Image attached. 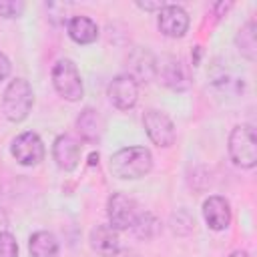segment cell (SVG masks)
Returning <instances> with one entry per match:
<instances>
[{"instance_id": "obj_17", "label": "cell", "mask_w": 257, "mask_h": 257, "mask_svg": "<svg viewBox=\"0 0 257 257\" xmlns=\"http://www.w3.org/2000/svg\"><path fill=\"white\" fill-rule=\"evenodd\" d=\"M235 44H237V50L241 56H245L249 62H253L257 58V26H255V20H247L237 36H235Z\"/></svg>"}, {"instance_id": "obj_15", "label": "cell", "mask_w": 257, "mask_h": 257, "mask_svg": "<svg viewBox=\"0 0 257 257\" xmlns=\"http://www.w3.org/2000/svg\"><path fill=\"white\" fill-rule=\"evenodd\" d=\"M90 247L102 257H112L118 251V231L112 229L108 223L106 225H96L90 231Z\"/></svg>"}, {"instance_id": "obj_10", "label": "cell", "mask_w": 257, "mask_h": 257, "mask_svg": "<svg viewBox=\"0 0 257 257\" xmlns=\"http://www.w3.org/2000/svg\"><path fill=\"white\" fill-rule=\"evenodd\" d=\"M82 147L72 135H58L52 143V157L62 171H74L80 161Z\"/></svg>"}, {"instance_id": "obj_18", "label": "cell", "mask_w": 257, "mask_h": 257, "mask_svg": "<svg viewBox=\"0 0 257 257\" xmlns=\"http://www.w3.org/2000/svg\"><path fill=\"white\" fill-rule=\"evenodd\" d=\"M28 251L32 257H56L58 255V241L48 231H36L28 239Z\"/></svg>"}, {"instance_id": "obj_1", "label": "cell", "mask_w": 257, "mask_h": 257, "mask_svg": "<svg viewBox=\"0 0 257 257\" xmlns=\"http://www.w3.org/2000/svg\"><path fill=\"white\" fill-rule=\"evenodd\" d=\"M151 169H153V155L147 147L141 145L118 149L110 157V173L122 181L141 179L149 175Z\"/></svg>"}, {"instance_id": "obj_13", "label": "cell", "mask_w": 257, "mask_h": 257, "mask_svg": "<svg viewBox=\"0 0 257 257\" xmlns=\"http://www.w3.org/2000/svg\"><path fill=\"white\" fill-rule=\"evenodd\" d=\"M157 74L161 82L173 90H185L189 86V76L183 66V62L175 56H165L161 62H157Z\"/></svg>"}, {"instance_id": "obj_5", "label": "cell", "mask_w": 257, "mask_h": 257, "mask_svg": "<svg viewBox=\"0 0 257 257\" xmlns=\"http://www.w3.org/2000/svg\"><path fill=\"white\" fill-rule=\"evenodd\" d=\"M139 205L133 197L124 195V193H112L106 201V217H108V225L116 231H126L135 225L137 217H139Z\"/></svg>"}, {"instance_id": "obj_14", "label": "cell", "mask_w": 257, "mask_h": 257, "mask_svg": "<svg viewBox=\"0 0 257 257\" xmlns=\"http://www.w3.org/2000/svg\"><path fill=\"white\" fill-rule=\"evenodd\" d=\"M76 131L84 143L96 145L104 133V120H102L100 112L90 106L82 108L80 114L76 116Z\"/></svg>"}, {"instance_id": "obj_25", "label": "cell", "mask_w": 257, "mask_h": 257, "mask_svg": "<svg viewBox=\"0 0 257 257\" xmlns=\"http://www.w3.org/2000/svg\"><path fill=\"white\" fill-rule=\"evenodd\" d=\"M112 257H137L133 251H128V249H122V251H116Z\"/></svg>"}, {"instance_id": "obj_11", "label": "cell", "mask_w": 257, "mask_h": 257, "mask_svg": "<svg viewBox=\"0 0 257 257\" xmlns=\"http://www.w3.org/2000/svg\"><path fill=\"white\" fill-rule=\"evenodd\" d=\"M203 217L209 229L213 231H225L231 225V205L225 197L211 195L203 203Z\"/></svg>"}, {"instance_id": "obj_3", "label": "cell", "mask_w": 257, "mask_h": 257, "mask_svg": "<svg viewBox=\"0 0 257 257\" xmlns=\"http://www.w3.org/2000/svg\"><path fill=\"white\" fill-rule=\"evenodd\" d=\"M227 151L231 161L241 169H253L257 165V139L255 128L251 124L233 126L227 143Z\"/></svg>"}, {"instance_id": "obj_12", "label": "cell", "mask_w": 257, "mask_h": 257, "mask_svg": "<svg viewBox=\"0 0 257 257\" xmlns=\"http://www.w3.org/2000/svg\"><path fill=\"white\" fill-rule=\"evenodd\" d=\"M126 66H128V76H133L137 82H149L155 78L157 74V58L151 54V50L147 48H135L128 58H126Z\"/></svg>"}, {"instance_id": "obj_20", "label": "cell", "mask_w": 257, "mask_h": 257, "mask_svg": "<svg viewBox=\"0 0 257 257\" xmlns=\"http://www.w3.org/2000/svg\"><path fill=\"white\" fill-rule=\"evenodd\" d=\"M0 257H18V243L12 233L0 235Z\"/></svg>"}, {"instance_id": "obj_7", "label": "cell", "mask_w": 257, "mask_h": 257, "mask_svg": "<svg viewBox=\"0 0 257 257\" xmlns=\"http://www.w3.org/2000/svg\"><path fill=\"white\" fill-rule=\"evenodd\" d=\"M10 153L12 157L24 165V167H34L38 165L42 159H44V143L42 139L32 133V131H24L20 133L14 141H12V147H10Z\"/></svg>"}, {"instance_id": "obj_26", "label": "cell", "mask_w": 257, "mask_h": 257, "mask_svg": "<svg viewBox=\"0 0 257 257\" xmlns=\"http://www.w3.org/2000/svg\"><path fill=\"white\" fill-rule=\"evenodd\" d=\"M229 257H249V253H247V251H241V249H237V251H233Z\"/></svg>"}, {"instance_id": "obj_4", "label": "cell", "mask_w": 257, "mask_h": 257, "mask_svg": "<svg viewBox=\"0 0 257 257\" xmlns=\"http://www.w3.org/2000/svg\"><path fill=\"white\" fill-rule=\"evenodd\" d=\"M52 84H54L56 92L64 100H70V102L80 100L82 94H84L80 72H78L76 64L70 58L56 60V64L52 66Z\"/></svg>"}, {"instance_id": "obj_8", "label": "cell", "mask_w": 257, "mask_h": 257, "mask_svg": "<svg viewBox=\"0 0 257 257\" xmlns=\"http://www.w3.org/2000/svg\"><path fill=\"white\" fill-rule=\"evenodd\" d=\"M108 100L118 110L133 108L139 100V82L133 76H128L126 72L114 76L108 84Z\"/></svg>"}, {"instance_id": "obj_22", "label": "cell", "mask_w": 257, "mask_h": 257, "mask_svg": "<svg viewBox=\"0 0 257 257\" xmlns=\"http://www.w3.org/2000/svg\"><path fill=\"white\" fill-rule=\"evenodd\" d=\"M10 70H12V64H10V60H8V56H6L4 52H0V80H4V78H8V74H10Z\"/></svg>"}, {"instance_id": "obj_2", "label": "cell", "mask_w": 257, "mask_h": 257, "mask_svg": "<svg viewBox=\"0 0 257 257\" xmlns=\"http://www.w3.org/2000/svg\"><path fill=\"white\" fill-rule=\"evenodd\" d=\"M34 104V92L26 78H14L2 94V112L12 122H22Z\"/></svg>"}, {"instance_id": "obj_19", "label": "cell", "mask_w": 257, "mask_h": 257, "mask_svg": "<svg viewBox=\"0 0 257 257\" xmlns=\"http://www.w3.org/2000/svg\"><path fill=\"white\" fill-rule=\"evenodd\" d=\"M131 229L135 231L137 237H141V239H151V237H155V235L159 233L161 223H159L157 217L151 215V213H139V217H137V221H135V225H133Z\"/></svg>"}, {"instance_id": "obj_16", "label": "cell", "mask_w": 257, "mask_h": 257, "mask_svg": "<svg viewBox=\"0 0 257 257\" xmlns=\"http://www.w3.org/2000/svg\"><path fill=\"white\" fill-rule=\"evenodd\" d=\"M66 30L68 36L76 42V44H92L98 38V26L90 16L84 14H76L66 22Z\"/></svg>"}, {"instance_id": "obj_6", "label": "cell", "mask_w": 257, "mask_h": 257, "mask_svg": "<svg viewBox=\"0 0 257 257\" xmlns=\"http://www.w3.org/2000/svg\"><path fill=\"white\" fill-rule=\"evenodd\" d=\"M143 124H145V131L149 135V139L157 145V147H171L177 139V131H175V124L173 120L169 118V114H165L163 110L159 108H149L145 110L143 114Z\"/></svg>"}, {"instance_id": "obj_24", "label": "cell", "mask_w": 257, "mask_h": 257, "mask_svg": "<svg viewBox=\"0 0 257 257\" xmlns=\"http://www.w3.org/2000/svg\"><path fill=\"white\" fill-rule=\"evenodd\" d=\"M6 229H8V217H6V213L0 209V235L6 233Z\"/></svg>"}, {"instance_id": "obj_23", "label": "cell", "mask_w": 257, "mask_h": 257, "mask_svg": "<svg viewBox=\"0 0 257 257\" xmlns=\"http://www.w3.org/2000/svg\"><path fill=\"white\" fill-rule=\"evenodd\" d=\"M137 6L151 12V10H161V8L165 6V2H137Z\"/></svg>"}, {"instance_id": "obj_21", "label": "cell", "mask_w": 257, "mask_h": 257, "mask_svg": "<svg viewBox=\"0 0 257 257\" xmlns=\"http://www.w3.org/2000/svg\"><path fill=\"white\" fill-rule=\"evenodd\" d=\"M24 12V2L20 0H0V16L18 18Z\"/></svg>"}, {"instance_id": "obj_9", "label": "cell", "mask_w": 257, "mask_h": 257, "mask_svg": "<svg viewBox=\"0 0 257 257\" xmlns=\"http://www.w3.org/2000/svg\"><path fill=\"white\" fill-rule=\"evenodd\" d=\"M159 30L169 38H183L189 30V14L179 4H165L159 10Z\"/></svg>"}]
</instances>
